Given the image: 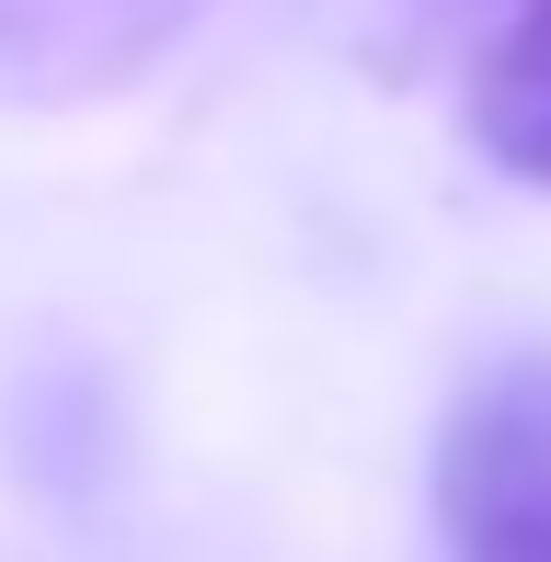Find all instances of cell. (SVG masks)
I'll list each match as a JSON object with an SVG mask.
<instances>
[{
	"instance_id": "1",
	"label": "cell",
	"mask_w": 551,
	"mask_h": 562,
	"mask_svg": "<svg viewBox=\"0 0 551 562\" xmlns=\"http://www.w3.org/2000/svg\"><path fill=\"white\" fill-rule=\"evenodd\" d=\"M437 540L448 562H551V368H483L437 437Z\"/></svg>"
},
{
	"instance_id": "2",
	"label": "cell",
	"mask_w": 551,
	"mask_h": 562,
	"mask_svg": "<svg viewBox=\"0 0 551 562\" xmlns=\"http://www.w3.org/2000/svg\"><path fill=\"white\" fill-rule=\"evenodd\" d=\"M218 0H0V104H92L207 23Z\"/></svg>"
},
{
	"instance_id": "3",
	"label": "cell",
	"mask_w": 551,
	"mask_h": 562,
	"mask_svg": "<svg viewBox=\"0 0 551 562\" xmlns=\"http://www.w3.org/2000/svg\"><path fill=\"white\" fill-rule=\"evenodd\" d=\"M471 138L494 172H517L529 195H551V0H517L506 35L471 69Z\"/></svg>"
}]
</instances>
